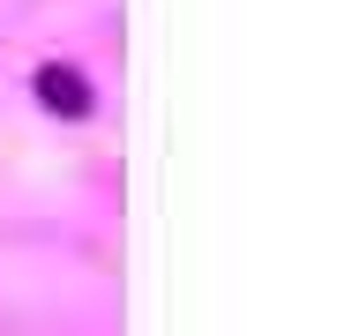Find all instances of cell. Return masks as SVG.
Listing matches in <instances>:
<instances>
[{
	"mask_svg": "<svg viewBox=\"0 0 359 336\" xmlns=\"http://www.w3.org/2000/svg\"><path fill=\"white\" fill-rule=\"evenodd\" d=\"M38 105H45V112H67V120H83V112H90V90H83V75H75V67H38Z\"/></svg>",
	"mask_w": 359,
	"mask_h": 336,
	"instance_id": "6da1fadb",
	"label": "cell"
}]
</instances>
